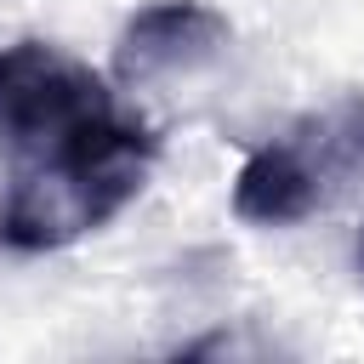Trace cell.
I'll return each instance as SVG.
<instances>
[{"mask_svg":"<svg viewBox=\"0 0 364 364\" xmlns=\"http://www.w3.org/2000/svg\"><path fill=\"white\" fill-rule=\"evenodd\" d=\"M154 148H159L154 131L114 108L80 136L34 159H17V176L0 199V245L40 256V250H63L108 228L142 193L154 171Z\"/></svg>","mask_w":364,"mask_h":364,"instance_id":"6da1fadb","label":"cell"},{"mask_svg":"<svg viewBox=\"0 0 364 364\" xmlns=\"http://www.w3.org/2000/svg\"><path fill=\"white\" fill-rule=\"evenodd\" d=\"M364 182V91L301 114L273 142L250 148L233 176V216L250 228H296Z\"/></svg>","mask_w":364,"mask_h":364,"instance_id":"7a4b0ae2","label":"cell"},{"mask_svg":"<svg viewBox=\"0 0 364 364\" xmlns=\"http://www.w3.org/2000/svg\"><path fill=\"white\" fill-rule=\"evenodd\" d=\"M114 85L74 51L51 40H11L0 46V148L17 159H34L85 125L108 119Z\"/></svg>","mask_w":364,"mask_h":364,"instance_id":"3957f363","label":"cell"},{"mask_svg":"<svg viewBox=\"0 0 364 364\" xmlns=\"http://www.w3.org/2000/svg\"><path fill=\"white\" fill-rule=\"evenodd\" d=\"M228 46H233V23L216 6H205V0H154V6L125 17V28L114 40L108 80L125 85V91H148V85L216 68L228 57Z\"/></svg>","mask_w":364,"mask_h":364,"instance_id":"277c9868","label":"cell"},{"mask_svg":"<svg viewBox=\"0 0 364 364\" xmlns=\"http://www.w3.org/2000/svg\"><path fill=\"white\" fill-rule=\"evenodd\" d=\"M358 273H364V233H358Z\"/></svg>","mask_w":364,"mask_h":364,"instance_id":"5b68a950","label":"cell"}]
</instances>
